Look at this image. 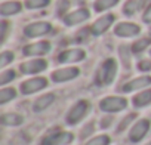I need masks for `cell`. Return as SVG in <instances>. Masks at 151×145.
<instances>
[{
	"label": "cell",
	"mask_w": 151,
	"mask_h": 145,
	"mask_svg": "<svg viewBox=\"0 0 151 145\" xmlns=\"http://www.w3.org/2000/svg\"><path fill=\"white\" fill-rule=\"evenodd\" d=\"M6 34H8V22L6 21H3L2 22V42H5V39H6Z\"/></svg>",
	"instance_id": "obj_31"
},
{
	"label": "cell",
	"mask_w": 151,
	"mask_h": 145,
	"mask_svg": "<svg viewBox=\"0 0 151 145\" xmlns=\"http://www.w3.org/2000/svg\"><path fill=\"white\" fill-rule=\"evenodd\" d=\"M53 101H55V95L53 93H46V95H43V96H40V98L36 99V102L33 105V110L36 113H40V111L46 110Z\"/></svg>",
	"instance_id": "obj_17"
},
{
	"label": "cell",
	"mask_w": 151,
	"mask_h": 145,
	"mask_svg": "<svg viewBox=\"0 0 151 145\" xmlns=\"http://www.w3.org/2000/svg\"><path fill=\"white\" fill-rule=\"evenodd\" d=\"M88 110H89L88 101H79V102H76V104L70 108V111H68V114H67V121H68V124L79 123V121L86 116Z\"/></svg>",
	"instance_id": "obj_2"
},
{
	"label": "cell",
	"mask_w": 151,
	"mask_h": 145,
	"mask_svg": "<svg viewBox=\"0 0 151 145\" xmlns=\"http://www.w3.org/2000/svg\"><path fill=\"white\" fill-rule=\"evenodd\" d=\"M22 9V5L17 0H8V2H3L0 5V14L3 17H9V15H17L19 14Z\"/></svg>",
	"instance_id": "obj_16"
},
{
	"label": "cell",
	"mask_w": 151,
	"mask_h": 145,
	"mask_svg": "<svg viewBox=\"0 0 151 145\" xmlns=\"http://www.w3.org/2000/svg\"><path fill=\"white\" fill-rule=\"evenodd\" d=\"M50 50V43L49 42H37L27 45L22 49V53L27 56H39V55H46Z\"/></svg>",
	"instance_id": "obj_11"
},
{
	"label": "cell",
	"mask_w": 151,
	"mask_h": 145,
	"mask_svg": "<svg viewBox=\"0 0 151 145\" xmlns=\"http://www.w3.org/2000/svg\"><path fill=\"white\" fill-rule=\"evenodd\" d=\"M136 11H138V0H129L123 8V12L126 15H133Z\"/></svg>",
	"instance_id": "obj_25"
},
{
	"label": "cell",
	"mask_w": 151,
	"mask_h": 145,
	"mask_svg": "<svg viewBox=\"0 0 151 145\" xmlns=\"http://www.w3.org/2000/svg\"><path fill=\"white\" fill-rule=\"evenodd\" d=\"M110 144V138L107 135H99L93 139H91L86 145H108Z\"/></svg>",
	"instance_id": "obj_27"
},
{
	"label": "cell",
	"mask_w": 151,
	"mask_h": 145,
	"mask_svg": "<svg viewBox=\"0 0 151 145\" xmlns=\"http://www.w3.org/2000/svg\"><path fill=\"white\" fill-rule=\"evenodd\" d=\"M113 22H114V15H111V14H107V15L98 18V19L93 22V25H92V34H93V36H101V34H104V33L111 27Z\"/></svg>",
	"instance_id": "obj_13"
},
{
	"label": "cell",
	"mask_w": 151,
	"mask_h": 145,
	"mask_svg": "<svg viewBox=\"0 0 151 145\" xmlns=\"http://www.w3.org/2000/svg\"><path fill=\"white\" fill-rule=\"evenodd\" d=\"M15 79V71L14 70H8V71H3L2 74H0V85L5 86L6 83L12 82Z\"/></svg>",
	"instance_id": "obj_23"
},
{
	"label": "cell",
	"mask_w": 151,
	"mask_h": 145,
	"mask_svg": "<svg viewBox=\"0 0 151 145\" xmlns=\"http://www.w3.org/2000/svg\"><path fill=\"white\" fill-rule=\"evenodd\" d=\"M116 72H117V62L116 59L113 58H108L102 67H101V71H99V79L104 85H111L114 82V77H116Z\"/></svg>",
	"instance_id": "obj_3"
},
{
	"label": "cell",
	"mask_w": 151,
	"mask_h": 145,
	"mask_svg": "<svg viewBox=\"0 0 151 145\" xmlns=\"http://www.w3.org/2000/svg\"><path fill=\"white\" fill-rule=\"evenodd\" d=\"M148 104H151V89L142 90L141 93L133 96V105L135 107H145Z\"/></svg>",
	"instance_id": "obj_19"
},
{
	"label": "cell",
	"mask_w": 151,
	"mask_h": 145,
	"mask_svg": "<svg viewBox=\"0 0 151 145\" xmlns=\"http://www.w3.org/2000/svg\"><path fill=\"white\" fill-rule=\"evenodd\" d=\"M148 129H150V121H148L147 118L139 120V121H138V123H135V124H133V127L130 129L129 139H130L132 142H138V141H141V139L147 135Z\"/></svg>",
	"instance_id": "obj_12"
},
{
	"label": "cell",
	"mask_w": 151,
	"mask_h": 145,
	"mask_svg": "<svg viewBox=\"0 0 151 145\" xmlns=\"http://www.w3.org/2000/svg\"><path fill=\"white\" fill-rule=\"evenodd\" d=\"M138 68H139L141 71H150V70H151V61H150V59H142V61H139Z\"/></svg>",
	"instance_id": "obj_28"
},
{
	"label": "cell",
	"mask_w": 151,
	"mask_h": 145,
	"mask_svg": "<svg viewBox=\"0 0 151 145\" xmlns=\"http://www.w3.org/2000/svg\"><path fill=\"white\" fill-rule=\"evenodd\" d=\"M148 145H151V142H150V144H148Z\"/></svg>",
	"instance_id": "obj_32"
},
{
	"label": "cell",
	"mask_w": 151,
	"mask_h": 145,
	"mask_svg": "<svg viewBox=\"0 0 151 145\" xmlns=\"http://www.w3.org/2000/svg\"><path fill=\"white\" fill-rule=\"evenodd\" d=\"M139 31H141L139 25L133 22H120L114 28V33L119 37H133V36H138Z\"/></svg>",
	"instance_id": "obj_10"
},
{
	"label": "cell",
	"mask_w": 151,
	"mask_h": 145,
	"mask_svg": "<svg viewBox=\"0 0 151 145\" xmlns=\"http://www.w3.org/2000/svg\"><path fill=\"white\" fill-rule=\"evenodd\" d=\"M14 61V53L11 52V50H3L2 52V55H0V67H6L9 62H12Z\"/></svg>",
	"instance_id": "obj_24"
},
{
	"label": "cell",
	"mask_w": 151,
	"mask_h": 145,
	"mask_svg": "<svg viewBox=\"0 0 151 145\" xmlns=\"http://www.w3.org/2000/svg\"><path fill=\"white\" fill-rule=\"evenodd\" d=\"M150 55H151V50H150Z\"/></svg>",
	"instance_id": "obj_33"
},
{
	"label": "cell",
	"mask_w": 151,
	"mask_h": 145,
	"mask_svg": "<svg viewBox=\"0 0 151 145\" xmlns=\"http://www.w3.org/2000/svg\"><path fill=\"white\" fill-rule=\"evenodd\" d=\"M74 136L70 132H56L45 136L40 142V145H67L73 142Z\"/></svg>",
	"instance_id": "obj_4"
},
{
	"label": "cell",
	"mask_w": 151,
	"mask_h": 145,
	"mask_svg": "<svg viewBox=\"0 0 151 145\" xmlns=\"http://www.w3.org/2000/svg\"><path fill=\"white\" fill-rule=\"evenodd\" d=\"M119 2H120V0H95L93 9H95L96 12H104V11H107V9L114 8Z\"/></svg>",
	"instance_id": "obj_20"
},
{
	"label": "cell",
	"mask_w": 151,
	"mask_h": 145,
	"mask_svg": "<svg viewBox=\"0 0 151 145\" xmlns=\"http://www.w3.org/2000/svg\"><path fill=\"white\" fill-rule=\"evenodd\" d=\"M50 3V0H25V3H24V6L27 8V9H42V8H45V6H47Z\"/></svg>",
	"instance_id": "obj_22"
},
{
	"label": "cell",
	"mask_w": 151,
	"mask_h": 145,
	"mask_svg": "<svg viewBox=\"0 0 151 145\" xmlns=\"http://www.w3.org/2000/svg\"><path fill=\"white\" fill-rule=\"evenodd\" d=\"M89 17H91V12L86 8H79L76 11H71L70 14H67L64 17V24L68 27H73V25H77V24L89 19Z\"/></svg>",
	"instance_id": "obj_6"
},
{
	"label": "cell",
	"mask_w": 151,
	"mask_h": 145,
	"mask_svg": "<svg viewBox=\"0 0 151 145\" xmlns=\"http://www.w3.org/2000/svg\"><path fill=\"white\" fill-rule=\"evenodd\" d=\"M79 68L76 67H67V68H59V70H55L52 72V80L56 82V83H64V82H68V80H73L79 76Z\"/></svg>",
	"instance_id": "obj_8"
},
{
	"label": "cell",
	"mask_w": 151,
	"mask_h": 145,
	"mask_svg": "<svg viewBox=\"0 0 151 145\" xmlns=\"http://www.w3.org/2000/svg\"><path fill=\"white\" fill-rule=\"evenodd\" d=\"M52 30V25L46 21H39V22H31L28 24L25 28H24V34L27 37H40V36H45L47 34L49 31Z\"/></svg>",
	"instance_id": "obj_5"
},
{
	"label": "cell",
	"mask_w": 151,
	"mask_h": 145,
	"mask_svg": "<svg viewBox=\"0 0 151 145\" xmlns=\"http://www.w3.org/2000/svg\"><path fill=\"white\" fill-rule=\"evenodd\" d=\"M133 118H135V114H129V116H127V117L122 121V124L119 126V129H117V130H123V129H124V127H126V126H127V124L133 120Z\"/></svg>",
	"instance_id": "obj_30"
},
{
	"label": "cell",
	"mask_w": 151,
	"mask_h": 145,
	"mask_svg": "<svg viewBox=\"0 0 151 145\" xmlns=\"http://www.w3.org/2000/svg\"><path fill=\"white\" fill-rule=\"evenodd\" d=\"M19 68L24 74H36V72H42L47 68V62L45 59H31L22 62Z\"/></svg>",
	"instance_id": "obj_9"
},
{
	"label": "cell",
	"mask_w": 151,
	"mask_h": 145,
	"mask_svg": "<svg viewBox=\"0 0 151 145\" xmlns=\"http://www.w3.org/2000/svg\"><path fill=\"white\" fill-rule=\"evenodd\" d=\"M127 105V101L122 96H107L99 102V108L105 113H117L124 110Z\"/></svg>",
	"instance_id": "obj_1"
},
{
	"label": "cell",
	"mask_w": 151,
	"mask_h": 145,
	"mask_svg": "<svg viewBox=\"0 0 151 145\" xmlns=\"http://www.w3.org/2000/svg\"><path fill=\"white\" fill-rule=\"evenodd\" d=\"M151 85V77L150 76H142V77H138V79H133L130 82H127L122 90L123 92H133V90H138V89H142V88H147Z\"/></svg>",
	"instance_id": "obj_15"
},
{
	"label": "cell",
	"mask_w": 151,
	"mask_h": 145,
	"mask_svg": "<svg viewBox=\"0 0 151 145\" xmlns=\"http://www.w3.org/2000/svg\"><path fill=\"white\" fill-rule=\"evenodd\" d=\"M85 56H86V53L82 49H68V50H64L58 56V61L62 64H71V62H79V61L85 59Z\"/></svg>",
	"instance_id": "obj_14"
},
{
	"label": "cell",
	"mask_w": 151,
	"mask_h": 145,
	"mask_svg": "<svg viewBox=\"0 0 151 145\" xmlns=\"http://www.w3.org/2000/svg\"><path fill=\"white\" fill-rule=\"evenodd\" d=\"M47 86V80L43 79V77H34V79H30V80H25L24 83H21V92L24 95H31V93H36L42 89H45Z\"/></svg>",
	"instance_id": "obj_7"
},
{
	"label": "cell",
	"mask_w": 151,
	"mask_h": 145,
	"mask_svg": "<svg viewBox=\"0 0 151 145\" xmlns=\"http://www.w3.org/2000/svg\"><path fill=\"white\" fill-rule=\"evenodd\" d=\"M15 96H17V92H15L14 88H3L2 90H0V104L5 105L11 99H14Z\"/></svg>",
	"instance_id": "obj_21"
},
{
	"label": "cell",
	"mask_w": 151,
	"mask_h": 145,
	"mask_svg": "<svg viewBox=\"0 0 151 145\" xmlns=\"http://www.w3.org/2000/svg\"><path fill=\"white\" fill-rule=\"evenodd\" d=\"M142 21L145 24H151V3L147 6V9H145V12L142 15Z\"/></svg>",
	"instance_id": "obj_29"
},
{
	"label": "cell",
	"mask_w": 151,
	"mask_h": 145,
	"mask_svg": "<svg viewBox=\"0 0 151 145\" xmlns=\"http://www.w3.org/2000/svg\"><path fill=\"white\" fill-rule=\"evenodd\" d=\"M150 43H151V42H150V39H142V40H138V42H135V43L132 45V50H133L135 53H138V52H141V50L147 49V46H148Z\"/></svg>",
	"instance_id": "obj_26"
},
{
	"label": "cell",
	"mask_w": 151,
	"mask_h": 145,
	"mask_svg": "<svg viewBox=\"0 0 151 145\" xmlns=\"http://www.w3.org/2000/svg\"><path fill=\"white\" fill-rule=\"evenodd\" d=\"M0 121L3 126H19L22 123V117L17 113H8L0 117Z\"/></svg>",
	"instance_id": "obj_18"
}]
</instances>
